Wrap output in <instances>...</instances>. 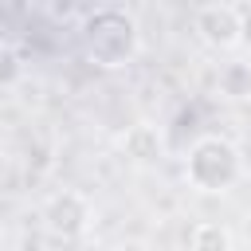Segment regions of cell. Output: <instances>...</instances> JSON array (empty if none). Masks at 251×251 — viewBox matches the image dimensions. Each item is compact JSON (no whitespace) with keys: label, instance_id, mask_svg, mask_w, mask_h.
Masks as SVG:
<instances>
[{"label":"cell","instance_id":"1","mask_svg":"<svg viewBox=\"0 0 251 251\" xmlns=\"http://www.w3.org/2000/svg\"><path fill=\"white\" fill-rule=\"evenodd\" d=\"M78 43L86 63H94L98 71H122L141 55V24L133 12L126 8H90L78 24Z\"/></svg>","mask_w":251,"mask_h":251},{"label":"cell","instance_id":"2","mask_svg":"<svg viewBox=\"0 0 251 251\" xmlns=\"http://www.w3.org/2000/svg\"><path fill=\"white\" fill-rule=\"evenodd\" d=\"M243 173H247L243 149L224 133H204L184 153V180H188V188H196L204 196L231 192L243 180Z\"/></svg>","mask_w":251,"mask_h":251},{"label":"cell","instance_id":"3","mask_svg":"<svg viewBox=\"0 0 251 251\" xmlns=\"http://www.w3.org/2000/svg\"><path fill=\"white\" fill-rule=\"evenodd\" d=\"M243 8L235 4H200L192 12V31L212 51H231L243 43Z\"/></svg>","mask_w":251,"mask_h":251},{"label":"cell","instance_id":"4","mask_svg":"<svg viewBox=\"0 0 251 251\" xmlns=\"http://www.w3.org/2000/svg\"><path fill=\"white\" fill-rule=\"evenodd\" d=\"M90 200H86V192H78V188H59L47 204H43V227L55 235V239H78V235H86V227H90Z\"/></svg>","mask_w":251,"mask_h":251},{"label":"cell","instance_id":"5","mask_svg":"<svg viewBox=\"0 0 251 251\" xmlns=\"http://www.w3.org/2000/svg\"><path fill=\"white\" fill-rule=\"evenodd\" d=\"M118 149H122V157H126L129 165L153 169V165L165 161V133H161V126H153V122H133V126H126V129L118 133Z\"/></svg>","mask_w":251,"mask_h":251},{"label":"cell","instance_id":"6","mask_svg":"<svg viewBox=\"0 0 251 251\" xmlns=\"http://www.w3.org/2000/svg\"><path fill=\"white\" fill-rule=\"evenodd\" d=\"M188 251H235V235L220 220H200L188 231Z\"/></svg>","mask_w":251,"mask_h":251},{"label":"cell","instance_id":"7","mask_svg":"<svg viewBox=\"0 0 251 251\" xmlns=\"http://www.w3.org/2000/svg\"><path fill=\"white\" fill-rule=\"evenodd\" d=\"M220 90L227 98H251V67L247 63H227L220 71Z\"/></svg>","mask_w":251,"mask_h":251},{"label":"cell","instance_id":"8","mask_svg":"<svg viewBox=\"0 0 251 251\" xmlns=\"http://www.w3.org/2000/svg\"><path fill=\"white\" fill-rule=\"evenodd\" d=\"M114 251H153L149 243H141V239H126V243H118Z\"/></svg>","mask_w":251,"mask_h":251},{"label":"cell","instance_id":"9","mask_svg":"<svg viewBox=\"0 0 251 251\" xmlns=\"http://www.w3.org/2000/svg\"><path fill=\"white\" fill-rule=\"evenodd\" d=\"M0 63H4V43H0Z\"/></svg>","mask_w":251,"mask_h":251}]
</instances>
